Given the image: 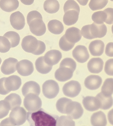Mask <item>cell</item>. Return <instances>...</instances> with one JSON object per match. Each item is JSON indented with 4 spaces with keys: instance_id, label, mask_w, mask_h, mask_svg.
Here are the masks:
<instances>
[{
    "instance_id": "31",
    "label": "cell",
    "mask_w": 113,
    "mask_h": 126,
    "mask_svg": "<svg viewBox=\"0 0 113 126\" xmlns=\"http://www.w3.org/2000/svg\"><path fill=\"white\" fill-rule=\"evenodd\" d=\"M101 92L106 97H110L113 93V78L105 79L101 88Z\"/></svg>"
},
{
    "instance_id": "24",
    "label": "cell",
    "mask_w": 113,
    "mask_h": 126,
    "mask_svg": "<svg viewBox=\"0 0 113 126\" xmlns=\"http://www.w3.org/2000/svg\"><path fill=\"white\" fill-rule=\"evenodd\" d=\"M79 12L74 10H68L64 13L63 22L65 25L71 26L75 24L78 20Z\"/></svg>"
},
{
    "instance_id": "35",
    "label": "cell",
    "mask_w": 113,
    "mask_h": 126,
    "mask_svg": "<svg viewBox=\"0 0 113 126\" xmlns=\"http://www.w3.org/2000/svg\"><path fill=\"white\" fill-rule=\"evenodd\" d=\"M108 0H91L89 4V7L93 11L102 9L107 5Z\"/></svg>"
},
{
    "instance_id": "15",
    "label": "cell",
    "mask_w": 113,
    "mask_h": 126,
    "mask_svg": "<svg viewBox=\"0 0 113 126\" xmlns=\"http://www.w3.org/2000/svg\"><path fill=\"white\" fill-rule=\"evenodd\" d=\"M62 57V54L59 50L53 49L46 52L44 58L46 64L53 66L59 63Z\"/></svg>"
},
{
    "instance_id": "2",
    "label": "cell",
    "mask_w": 113,
    "mask_h": 126,
    "mask_svg": "<svg viewBox=\"0 0 113 126\" xmlns=\"http://www.w3.org/2000/svg\"><path fill=\"white\" fill-rule=\"evenodd\" d=\"M27 21L31 32L34 35L42 36L46 32V26L39 12L36 10L29 12L27 15Z\"/></svg>"
},
{
    "instance_id": "25",
    "label": "cell",
    "mask_w": 113,
    "mask_h": 126,
    "mask_svg": "<svg viewBox=\"0 0 113 126\" xmlns=\"http://www.w3.org/2000/svg\"><path fill=\"white\" fill-rule=\"evenodd\" d=\"M96 98L98 100L100 104V109L108 110L111 108L113 105V99L112 96L106 97L101 92L99 93L96 96Z\"/></svg>"
},
{
    "instance_id": "14",
    "label": "cell",
    "mask_w": 113,
    "mask_h": 126,
    "mask_svg": "<svg viewBox=\"0 0 113 126\" xmlns=\"http://www.w3.org/2000/svg\"><path fill=\"white\" fill-rule=\"evenodd\" d=\"M18 61L15 58H10L4 61L1 67V70L3 74L9 75L13 74L17 70Z\"/></svg>"
},
{
    "instance_id": "6",
    "label": "cell",
    "mask_w": 113,
    "mask_h": 126,
    "mask_svg": "<svg viewBox=\"0 0 113 126\" xmlns=\"http://www.w3.org/2000/svg\"><path fill=\"white\" fill-rule=\"evenodd\" d=\"M24 105L27 111L34 112L41 108L42 102L41 99L37 94L29 93L25 96Z\"/></svg>"
},
{
    "instance_id": "33",
    "label": "cell",
    "mask_w": 113,
    "mask_h": 126,
    "mask_svg": "<svg viewBox=\"0 0 113 126\" xmlns=\"http://www.w3.org/2000/svg\"><path fill=\"white\" fill-rule=\"evenodd\" d=\"M107 14L104 11L95 12L92 16V19L94 23L97 24H102L107 19Z\"/></svg>"
},
{
    "instance_id": "36",
    "label": "cell",
    "mask_w": 113,
    "mask_h": 126,
    "mask_svg": "<svg viewBox=\"0 0 113 126\" xmlns=\"http://www.w3.org/2000/svg\"><path fill=\"white\" fill-rule=\"evenodd\" d=\"M57 126H75V123L69 116L63 115L58 119Z\"/></svg>"
},
{
    "instance_id": "13",
    "label": "cell",
    "mask_w": 113,
    "mask_h": 126,
    "mask_svg": "<svg viewBox=\"0 0 113 126\" xmlns=\"http://www.w3.org/2000/svg\"><path fill=\"white\" fill-rule=\"evenodd\" d=\"M10 22L12 27L18 30H21L25 25V18L22 13L18 11L11 14Z\"/></svg>"
},
{
    "instance_id": "29",
    "label": "cell",
    "mask_w": 113,
    "mask_h": 126,
    "mask_svg": "<svg viewBox=\"0 0 113 126\" xmlns=\"http://www.w3.org/2000/svg\"><path fill=\"white\" fill-rule=\"evenodd\" d=\"M48 30L51 33L55 35H59L64 30V27L62 23L57 20L50 21L47 25Z\"/></svg>"
},
{
    "instance_id": "37",
    "label": "cell",
    "mask_w": 113,
    "mask_h": 126,
    "mask_svg": "<svg viewBox=\"0 0 113 126\" xmlns=\"http://www.w3.org/2000/svg\"><path fill=\"white\" fill-rule=\"evenodd\" d=\"M11 48V44L8 39L4 36H0V52L6 53Z\"/></svg>"
},
{
    "instance_id": "22",
    "label": "cell",
    "mask_w": 113,
    "mask_h": 126,
    "mask_svg": "<svg viewBox=\"0 0 113 126\" xmlns=\"http://www.w3.org/2000/svg\"><path fill=\"white\" fill-rule=\"evenodd\" d=\"M83 104L85 109L90 111H94L100 109L98 100L96 97L88 96L84 97L82 101Z\"/></svg>"
},
{
    "instance_id": "41",
    "label": "cell",
    "mask_w": 113,
    "mask_h": 126,
    "mask_svg": "<svg viewBox=\"0 0 113 126\" xmlns=\"http://www.w3.org/2000/svg\"><path fill=\"white\" fill-rule=\"evenodd\" d=\"M9 110L10 108L7 103L4 100L0 101V119L7 116Z\"/></svg>"
},
{
    "instance_id": "27",
    "label": "cell",
    "mask_w": 113,
    "mask_h": 126,
    "mask_svg": "<svg viewBox=\"0 0 113 126\" xmlns=\"http://www.w3.org/2000/svg\"><path fill=\"white\" fill-rule=\"evenodd\" d=\"M19 6V2L17 0H0V8L6 12H10L15 11Z\"/></svg>"
},
{
    "instance_id": "7",
    "label": "cell",
    "mask_w": 113,
    "mask_h": 126,
    "mask_svg": "<svg viewBox=\"0 0 113 126\" xmlns=\"http://www.w3.org/2000/svg\"><path fill=\"white\" fill-rule=\"evenodd\" d=\"M9 117L13 125L15 126H20L26 122L27 112L23 108L18 107L12 110Z\"/></svg>"
},
{
    "instance_id": "20",
    "label": "cell",
    "mask_w": 113,
    "mask_h": 126,
    "mask_svg": "<svg viewBox=\"0 0 113 126\" xmlns=\"http://www.w3.org/2000/svg\"><path fill=\"white\" fill-rule=\"evenodd\" d=\"M22 91L24 97L29 93L35 94L39 96L40 93V88L39 85L36 82L29 81L24 85Z\"/></svg>"
},
{
    "instance_id": "4",
    "label": "cell",
    "mask_w": 113,
    "mask_h": 126,
    "mask_svg": "<svg viewBox=\"0 0 113 126\" xmlns=\"http://www.w3.org/2000/svg\"><path fill=\"white\" fill-rule=\"evenodd\" d=\"M107 28L104 24H97L93 23L83 27L81 34L84 38L91 40L97 38H102L107 34Z\"/></svg>"
},
{
    "instance_id": "21",
    "label": "cell",
    "mask_w": 113,
    "mask_h": 126,
    "mask_svg": "<svg viewBox=\"0 0 113 126\" xmlns=\"http://www.w3.org/2000/svg\"><path fill=\"white\" fill-rule=\"evenodd\" d=\"M104 44L102 41L96 40L91 42L89 49L92 56L94 57L101 56L104 52Z\"/></svg>"
},
{
    "instance_id": "17",
    "label": "cell",
    "mask_w": 113,
    "mask_h": 126,
    "mask_svg": "<svg viewBox=\"0 0 113 126\" xmlns=\"http://www.w3.org/2000/svg\"><path fill=\"white\" fill-rule=\"evenodd\" d=\"M102 83V79L99 75H91L86 77L84 81L85 87L90 90H96L99 88Z\"/></svg>"
},
{
    "instance_id": "40",
    "label": "cell",
    "mask_w": 113,
    "mask_h": 126,
    "mask_svg": "<svg viewBox=\"0 0 113 126\" xmlns=\"http://www.w3.org/2000/svg\"><path fill=\"white\" fill-rule=\"evenodd\" d=\"M60 66L68 67L75 71L76 68V63L75 61L72 58H66L62 61L60 64Z\"/></svg>"
},
{
    "instance_id": "47",
    "label": "cell",
    "mask_w": 113,
    "mask_h": 126,
    "mask_svg": "<svg viewBox=\"0 0 113 126\" xmlns=\"http://www.w3.org/2000/svg\"><path fill=\"white\" fill-rule=\"evenodd\" d=\"M112 33H113V26H112Z\"/></svg>"
},
{
    "instance_id": "5",
    "label": "cell",
    "mask_w": 113,
    "mask_h": 126,
    "mask_svg": "<svg viewBox=\"0 0 113 126\" xmlns=\"http://www.w3.org/2000/svg\"><path fill=\"white\" fill-rule=\"evenodd\" d=\"M22 84L20 77L13 75L0 79V94L6 95L11 91L18 90Z\"/></svg>"
},
{
    "instance_id": "3",
    "label": "cell",
    "mask_w": 113,
    "mask_h": 126,
    "mask_svg": "<svg viewBox=\"0 0 113 126\" xmlns=\"http://www.w3.org/2000/svg\"><path fill=\"white\" fill-rule=\"evenodd\" d=\"M21 46L25 52L36 55L42 54L46 49V45L43 42L38 40L32 35H28L23 38Z\"/></svg>"
},
{
    "instance_id": "9",
    "label": "cell",
    "mask_w": 113,
    "mask_h": 126,
    "mask_svg": "<svg viewBox=\"0 0 113 126\" xmlns=\"http://www.w3.org/2000/svg\"><path fill=\"white\" fill-rule=\"evenodd\" d=\"M84 110L78 102L72 101L67 104L65 108V114L73 120L79 119L82 116Z\"/></svg>"
},
{
    "instance_id": "18",
    "label": "cell",
    "mask_w": 113,
    "mask_h": 126,
    "mask_svg": "<svg viewBox=\"0 0 113 126\" xmlns=\"http://www.w3.org/2000/svg\"><path fill=\"white\" fill-rule=\"evenodd\" d=\"M64 36L69 42L74 44L79 41L82 36L80 30L75 27L70 28L66 30Z\"/></svg>"
},
{
    "instance_id": "8",
    "label": "cell",
    "mask_w": 113,
    "mask_h": 126,
    "mask_svg": "<svg viewBox=\"0 0 113 126\" xmlns=\"http://www.w3.org/2000/svg\"><path fill=\"white\" fill-rule=\"evenodd\" d=\"M59 90L58 84L53 80H48L44 82L43 84V93L48 99H53L56 97Z\"/></svg>"
},
{
    "instance_id": "46",
    "label": "cell",
    "mask_w": 113,
    "mask_h": 126,
    "mask_svg": "<svg viewBox=\"0 0 113 126\" xmlns=\"http://www.w3.org/2000/svg\"><path fill=\"white\" fill-rule=\"evenodd\" d=\"M108 117L109 123L113 126V109L108 112Z\"/></svg>"
},
{
    "instance_id": "12",
    "label": "cell",
    "mask_w": 113,
    "mask_h": 126,
    "mask_svg": "<svg viewBox=\"0 0 113 126\" xmlns=\"http://www.w3.org/2000/svg\"><path fill=\"white\" fill-rule=\"evenodd\" d=\"M72 54L75 60L80 63L87 62L90 57L87 48L82 45L77 46L73 50Z\"/></svg>"
},
{
    "instance_id": "42",
    "label": "cell",
    "mask_w": 113,
    "mask_h": 126,
    "mask_svg": "<svg viewBox=\"0 0 113 126\" xmlns=\"http://www.w3.org/2000/svg\"><path fill=\"white\" fill-rule=\"evenodd\" d=\"M104 68V71L107 75L113 76V59H109L107 61Z\"/></svg>"
},
{
    "instance_id": "45",
    "label": "cell",
    "mask_w": 113,
    "mask_h": 126,
    "mask_svg": "<svg viewBox=\"0 0 113 126\" xmlns=\"http://www.w3.org/2000/svg\"><path fill=\"white\" fill-rule=\"evenodd\" d=\"M0 126H15L10 121L9 117L2 120L0 124Z\"/></svg>"
},
{
    "instance_id": "44",
    "label": "cell",
    "mask_w": 113,
    "mask_h": 126,
    "mask_svg": "<svg viewBox=\"0 0 113 126\" xmlns=\"http://www.w3.org/2000/svg\"><path fill=\"white\" fill-rule=\"evenodd\" d=\"M105 53L108 57H113V42L107 44L105 47Z\"/></svg>"
},
{
    "instance_id": "1",
    "label": "cell",
    "mask_w": 113,
    "mask_h": 126,
    "mask_svg": "<svg viewBox=\"0 0 113 126\" xmlns=\"http://www.w3.org/2000/svg\"><path fill=\"white\" fill-rule=\"evenodd\" d=\"M59 117L51 114L43 109L34 112H27V120L30 126H57Z\"/></svg>"
},
{
    "instance_id": "23",
    "label": "cell",
    "mask_w": 113,
    "mask_h": 126,
    "mask_svg": "<svg viewBox=\"0 0 113 126\" xmlns=\"http://www.w3.org/2000/svg\"><path fill=\"white\" fill-rule=\"evenodd\" d=\"M91 123L93 126H106L107 121L106 115L102 111L95 112L91 116Z\"/></svg>"
},
{
    "instance_id": "10",
    "label": "cell",
    "mask_w": 113,
    "mask_h": 126,
    "mask_svg": "<svg viewBox=\"0 0 113 126\" xmlns=\"http://www.w3.org/2000/svg\"><path fill=\"white\" fill-rule=\"evenodd\" d=\"M81 90L80 84L77 81L74 80L67 82L63 88V91L64 95L71 98L77 96Z\"/></svg>"
},
{
    "instance_id": "43",
    "label": "cell",
    "mask_w": 113,
    "mask_h": 126,
    "mask_svg": "<svg viewBox=\"0 0 113 126\" xmlns=\"http://www.w3.org/2000/svg\"><path fill=\"white\" fill-rule=\"evenodd\" d=\"M103 11L107 14V19L105 22L107 24L111 25L113 23V8H108Z\"/></svg>"
},
{
    "instance_id": "38",
    "label": "cell",
    "mask_w": 113,
    "mask_h": 126,
    "mask_svg": "<svg viewBox=\"0 0 113 126\" xmlns=\"http://www.w3.org/2000/svg\"><path fill=\"white\" fill-rule=\"evenodd\" d=\"M75 44L71 43L66 40L63 35L60 39L59 45L61 49L65 51H69L74 47Z\"/></svg>"
},
{
    "instance_id": "48",
    "label": "cell",
    "mask_w": 113,
    "mask_h": 126,
    "mask_svg": "<svg viewBox=\"0 0 113 126\" xmlns=\"http://www.w3.org/2000/svg\"><path fill=\"white\" fill-rule=\"evenodd\" d=\"M1 62H2V60H1V58H0V65L1 63Z\"/></svg>"
},
{
    "instance_id": "11",
    "label": "cell",
    "mask_w": 113,
    "mask_h": 126,
    "mask_svg": "<svg viewBox=\"0 0 113 126\" xmlns=\"http://www.w3.org/2000/svg\"><path fill=\"white\" fill-rule=\"evenodd\" d=\"M16 68L18 73L23 76L31 75L34 70L33 63L27 60H22L18 62Z\"/></svg>"
},
{
    "instance_id": "16",
    "label": "cell",
    "mask_w": 113,
    "mask_h": 126,
    "mask_svg": "<svg viewBox=\"0 0 113 126\" xmlns=\"http://www.w3.org/2000/svg\"><path fill=\"white\" fill-rule=\"evenodd\" d=\"M74 72L69 68L60 66L59 68L55 72V78L59 81H66L72 78Z\"/></svg>"
},
{
    "instance_id": "26",
    "label": "cell",
    "mask_w": 113,
    "mask_h": 126,
    "mask_svg": "<svg viewBox=\"0 0 113 126\" xmlns=\"http://www.w3.org/2000/svg\"><path fill=\"white\" fill-rule=\"evenodd\" d=\"M4 100L8 104L10 110L15 108L20 107L22 103L20 96L16 93L11 94L7 96Z\"/></svg>"
},
{
    "instance_id": "39",
    "label": "cell",
    "mask_w": 113,
    "mask_h": 126,
    "mask_svg": "<svg viewBox=\"0 0 113 126\" xmlns=\"http://www.w3.org/2000/svg\"><path fill=\"white\" fill-rule=\"evenodd\" d=\"M74 10L79 12L80 8L78 4L75 1L67 0L64 4L63 6V10L65 13L69 10Z\"/></svg>"
},
{
    "instance_id": "30",
    "label": "cell",
    "mask_w": 113,
    "mask_h": 126,
    "mask_svg": "<svg viewBox=\"0 0 113 126\" xmlns=\"http://www.w3.org/2000/svg\"><path fill=\"white\" fill-rule=\"evenodd\" d=\"M45 11L50 14H53L57 12L60 9V4L56 0H47L44 4Z\"/></svg>"
},
{
    "instance_id": "34",
    "label": "cell",
    "mask_w": 113,
    "mask_h": 126,
    "mask_svg": "<svg viewBox=\"0 0 113 126\" xmlns=\"http://www.w3.org/2000/svg\"><path fill=\"white\" fill-rule=\"evenodd\" d=\"M69 98L63 97L59 99L56 104V107L58 111L63 114H65V108L67 104L72 102Z\"/></svg>"
},
{
    "instance_id": "28",
    "label": "cell",
    "mask_w": 113,
    "mask_h": 126,
    "mask_svg": "<svg viewBox=\"0 0 113 126\" xmlns=\"http://www.w3.org/2000/svg\"><path fill=\"white\" fill-rule=\"evenodd\" d=\"M35 65L37 70L42 74L49 73L52 68V66L48 65L45 62L43 56L39 57L36 60Z\"/></svg>"
},
{
    "instance_id": "19",
    "label": "cell",
    "mask_w": 113,
    "mask_h": 126,
    "mask_svg": "<svg viewBox=\"0 0 113 126\" xmlns=\"http://www.w3.org/2000/svg\"><path fill=\"white\" fill-rule=\"evenodd\" d=\"M103 64L104 63L101 58H93L88 62L87 68L91 73L98 74L102 71Z\"/></svg>"
},
{
    "instance_id": "32",
    "label": "cell",
    "mask_w": 113,
    "mask_h": 126,
    "mask_svg": "<svg viewBox=\"0 0 113 126\" xmlns=\"http://www.w3.org/2000/svg\"><path fill=\"white\" fill-rule=\"evenodd\" d=\"M3 36L7 38L10 42L11 48L15 47L19 44L20 38L19 34L15 32H8Z\"/></svg>"
}]
</instances>
